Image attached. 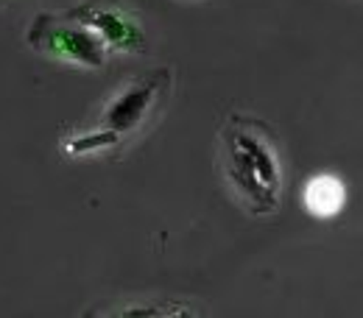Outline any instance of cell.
Masks as SVG:
<instances>
[{
	"label": "cell",
	"mask_w": 363,
	"mask_h": 318,
	"mask_svg": "<svg viewBox=\"0 0 363 318\" xmlns=\"http://www.w3.org/2000/svg\"><path fill=\"white\" fill-rule=\"evenodd\" d=\"M218 168L235 201L252 218L279 212L285 171L269 123L249 115H229L218 132Z\"/></svg>",
	"instance_id": "cell-1"
},
{
	"label": "cell",
	"mask_w": 363,
	"mask_h": 318,
	"mask_svg": "<svg viewBox=\"0 0 363 318\" xmlns=\"http://www.w3.org/2000/svg\"><path fill=\"white\" fill-rule=\"evenodd\" d=\"M174 87V73L168 67L151 70L135 79L123 90H118L101 109L92 129H84L65 142L70 157H92V154H115L129 140L148 129L157 112L165 106Z\"/></svg>",
	"instance_id": "cell-2"
},
{
	"label": "cell",
	"mask_w": 363,
	"mask_h": 318,
	"mask_svg": "<svg viewBox=\"0 0 363 318\" xmlns=\"http://www.w3.org/2000/svg\"><path fill=\"white\" fill-rule=\"evenodd\" d=\"M26 40L37 53L73 67L101 70L109 59L106 42L70 11H40Z\"/></svg>",
	"instance_id": "cell-3"
},
{
	"label": "cell",
	"mask_w": 363,
	"mask_h": 318,
	"mask_svg": "<svg viewBox=\"0 0 363 318\" xmlns=\"http://www.w3.org/2000/svg\"><path fill=\"white\" fill-rule=\"evenodd\" d=\"M106 42L109 53H148V34L126 0H82L67 8Z\"/></svg>",
	"instance_id": "cell-4"
},
{
	"label": "cell",
	"mask_w": 363,
	"mask_h": 318,
	"mask_svg": "<svg viewBox=\"0 0 363 318\" xmlns=\"http://www.w3.org/2000/svg\"><path fill=\"white\" fill-rule=\"evenodd\" d=\"M347 184L333 174H316L311 176L302 187V207L318 218V221H330L335 215H341V210L347 207Z\"/></svg>",
	"instance_id": "cell-5"
},
{
	"label": "cell",
	"mask_w": 363,
	"mask_h": 318,
	"mask_svg": "<svg viewBox=\"0 0 363 318\" xmlns=\"http://www.w3.org/2000/svg\"><path fill=\"white\" fill-rule=\"evenodd\" d=\"M0 3H9V0H0Z\"/></svg>",
	"instance_id": "cell-6"
}]
</instances>
